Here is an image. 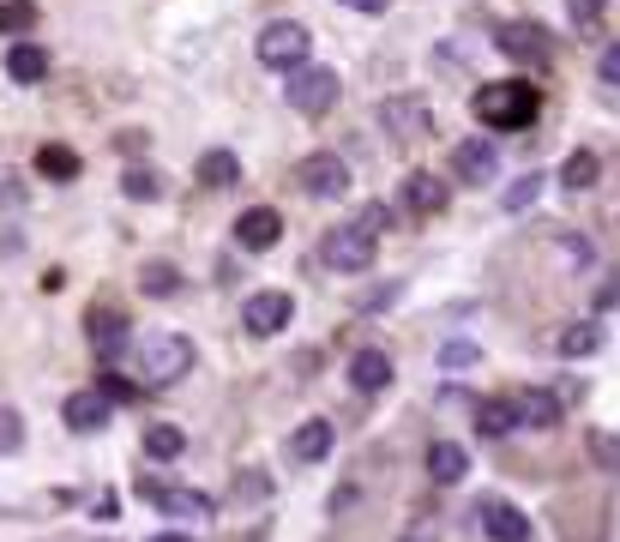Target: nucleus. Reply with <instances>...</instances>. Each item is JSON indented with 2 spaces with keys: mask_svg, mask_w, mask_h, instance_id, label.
<instances>
[{
  "mask_svg": "<svg viewBox=\"0 0 620 542\" xmlns=\"http://www.w3.org/2000/svg\"><path fill=\"white\" fill-rule=\"evenodd\" d=\"M608 308H620V271L603 278V290H596V313H608Z\"/></svg>",
  "mask_w": 620,
  "mask_h": 542,
  "instance_id": "38",
  "label": "nucleus"
},
{
  "mask_svg": "<svg viewBox=\"0 0 620 542\" xmlns=\"http://www.w3.org/2000/svg\"><path fill=\"white\" fill-rule=\"evenodd\" d=\"M349 386L362 392V398L386 392L392 386V356L386 349H356V356H349Z\"/></svg>",
  "mask_w": 620,
  "mask_h": 542,
  "instance_id": "17",
  "label": "nucleus"
},
{
  "mask_svg": "<svg viewBox=\"0 0 620 542\" xmlns=\"http://www.w3.org/2000/svg\"><path fill=\"white\" fill-rule=\"evenodd\" d=\"M320 266L325 271H344V278H356V271L374 266V235H362L356 223H344V230H332L320 242Z\"/></svg>",
  "mask_w": 620,
  "mask_h": 542,
  "instance_id": "5",
  "label": "nucleus"
},
{
  "mask_svg": "<svg viewBox=\"0 0 620 542\" xmlns=\"http://www.w3.org/2000/svg\"><path fill=\"white\" fill-rule=\"evenodd\" d=\"M97 386H103L109 404H133V398H139V386H133V380H121V374H103Z\"/></svg>",
  "mask_w": 620,
  "mask_h": 542,
  "instance_id": "34",
  "label": "nucleus"
},
{
  "mask_svg": "<svg viewBox=\"0 0 620 542\" xmlns=\"http://www.w3.org/2000/svg\"><path fill=\"white\" fill-rule=\"evenodd\" d=\"M277 235H284L277 206H247L241 218H235V242H241L247 254H265V247H277Z\"/></svg>",
  "mask_w": 620,
  "mask_h": 542,
  "instance_id": "11",
  "label": "nucleus"
},
{
  "mask_svg": "<svg viewBox=\"0 0 620 542\" xmlns=\"http://www.w3.org/2000/svg\"><path fill=\"white\" fill-rule=\"evenodd\" d=\"M536 194H543V175H518L512 187H506L500 206H506V211H530V206H536Z\"/></svg>",
  "mask_w": 620,
  "mask_h": 542,
  "instance_id": "29",
  "label": "nucleus"
},
{
  "mask_svg": "<svg viewBox=\"0 0 620 542\" xmlns=\"http://www.w3.org/2000/svg\"><path fill=\"white\" fill-rule=\"evenodd\" d=\"M344 7H356V13H386L392 0H344Z\"/></svg>",
  "mask_w": 620,
  "mask_h": 542,
  "instance_id": "40",
  "label": "nucleus"
},
{
  "mask_svg": "<svg viewBox=\"0 0 620 542\" xmlns=\"http://www.w3.org/2000/svg\"><path fill=\"white\" fill-rule=\"evenodd\" d=\"M464 477H470V452L458 446V440H434V446H427V482L458 489Z\"/></svg>",
  "mask_w": 620,
  "mask_h": 542,
  "instance_id": "16",
  "label": "nucleus"
},
{
  "mask_svg": "<svg viewBox=\"0 0 620 542\" xmlns=\"http://www.w3.org/2000/svg\"><path fill=\"white\" fill-rule=\"evenodd\" d=\"M37 169H42L49 181H73V175H78V157L66 151V145H42V151H37Z\"/></svg>",
  "mask_w": 620,
  "mask_h": 542,
  "instance_id": "28",
  "label": "nucleus"
},
{
  "mask_svg": "<svg viewBox=\"0 0 620 542\" xmlns=\"http://www.w3.org/2000/svg\"><path fill=\"white\" fill-rule=\"evenodd\" d=\"M476 518H482V530H488L494 542H530V518L518 513L512 501H500V494H488V501L476 506Z\"/></svg>",
  "mask_w": 620,
  "mask_h": 542,
  "instance_id": "13",
  "label": "nucleus"
},
{
  "mask_svg": "<svg viewBox=\"0 0 620 542\" xmlns=\"http://www.w3.org/2000/svg\"><path fill=\"white\" fill-rule=\"evenodd\" d=\"M596 78H603V85H620V42H608V49L596 54Z\"/></svg>",
  "mask_w": 620,
  "mask_h": 542,
  "instance_id": "35",
  "label": "nucleus"
},
{
  "mask_svg": "<svg viewBox=\"0 0 620 542\" xmlns=\"http://www.w3.org/2000/svg\"><path fill=\"white\" fill-rule=\"evenodd\" d=\"M37 25V0H0V30H30Z\"/></svg>",
  "mask_w": 620,
  "mask_h": 542,
  "instance_id": "31",
  "label": "nucleus"
},
{
  "mask_svg": "<svg viewBox=\"0 0 620 542\" xmlns=\"http://www.w3.org/2000/svg\"><path fill=\"white\" fill-rule=\"evenodd\" d=\"M332 446H337V428L325 422V416H308V422L289 434V458H296V465H320V458H332Z\"/></svg>",
  "mask_w": 620,
  "mask_h": 542,
  "instance_id": "14",
  "label": "nucleus"
},
{
  "mask_svg": "<svg viewBox=\"0 0 620 542\" xmlns=\"http://www.w3.org/2000/svg\"><path fill=\"white\" fill-rule=\"evenodd\" d=\"M194 181L199 187H235V181H241V157H235L230 145H211V151H199Z\"/></svg>",
  "mask_w": 620,
  "mask_h": 542,
  "instance_id": "20",
  "label": "nucleus"
},
{
  "mask_svg": "<svg viewBox=\"0 0 620 542\" xmlns=\"http://www.w3.org/2000/svg\"><path fill=\"white\" fill-rule=\"evenodd\" d=\"M404 542H434V537H427V530H416V537H404Z\"/></svg>",
  "mask_w": 620,
  "mask_h": 542,
  "instance_id": "42",
  "label": "nucleus"
},
{
  "mask_svg": "<svg viewBox=\"0 0 620 542\" xmlns=\"http://www.w3.org/2000/svg\"><path fill=\"white\" fill-rule=\"evenodd\" d=\"M596 175H603V157H596V151H572L567 163H560V187H567V194L596 187Z\"/></svg>",
  "mask_w": 620,
  "mask_h": 542,
  "instance_id": "24",
  "label": "nucleus"
},
{
  "mask_svg": "<svg viewBox=\"0 0 620 542\" xmlns=\"http://www.w3.org/2000/svg\"><path fill=\"white\" fill-rule=\"evenodd\" d=\"M476 434H482V440H506V434H518L512 404H506V398H482V404H476Z\"/></svg>",
  "mask_w": 620,
  "mask_h": 542,
  "instance_id": "23",
  "label": "nucleus"
},
{
  "mask_svg": "<svg viewBox=\"0 0 620 542\" xmlns=\"http://www.w3.org/2000/svg\"><path fill=\"white\" fill-rule=\"evenodd\" d=\"M555 349H560V356H572V361H579V356H596V349H603V325H596V320L567 325V332L555 337Z\"/></svg>",
  "mask_w": 620,
  "mask_h": 542,
  "instance_id": "25",
  "label": "nucleus"
},
{
  "mask_svg": "<svg viewBox=\"0 0 620 542\" xmlns=\"http://www.w3.org/2000/svg\"><path fill=\"white\" fill-rule=\"evenodd\" d=\"M296 181H301L308 199H344L349 194V163L337 151H313V157H301Z\"/></svg>",
  "mask_w": 620,
  "mask_h": 542,
  "instance_id": "6",
  "label": "nucleus"
},
{
  "mask_svg": "<svg viewBox=\"0 0 620 542\" xmlns=\"http://www.w3.org/2000/svg\"><path fill=\"white\" fill-rule=\"evenodd\" d=\"M452 169H458V181H470V187H482V181H494V169H500V157H494V145L488 139H464L452 151Z\"/></svg>",
  "mask_w": 620,
  "mask_h": 542,
  "instance_id": "19",
  "label": "nucleus"
},
{
  "mask_svg": "<svg viewBox=\"0 0 620 542\" xmlns=\"http://www.w3.org/2000/svg\"><path fill=\"white\" fill-rule=\"evenodd\" d=\"M139 284H145V296H151V301H169L175 290H182V271L157 259V266H145V278H139Z\"/></svg>",
  "mask_w": 620,
  "mask_h": 542,
  "instance_id": "27",
  "label": "nucleus"
},
{
  "mask_svg": "<svg viewBox=\"0 0 620 542\" xmlns=\"http://www.w3.org/2000/svg\"><path fill=\"white\" fill-rule=\"evenodd\" d=\"M380 127H386L398 145H410V139H422V133L434 127V115H427V103L416 97V90H398V97L380 103Z\"/></svg>",
  "mask_w": 620,
  "mask_h": 542,
  "instance_id": "8",
  "label": "nucleus"
},
{
  "mask_svg": "<svg viewBox=\"0 0 620 542\" xmlns=\"http://www.w3.org/2000/svg\"><path fill=\"white\" fill-rule=\"evenodd\" d=\"M182 374H194V337L187 332H151L139 344V380L151 392L182 386Z\"/></svg>",
  "mask_w": 620,
  "mask_h": 542,
  "instance_id": "2",
  "label": "nucleus"
},
{
  "mask_svg": "<svg viewBox=\"0 0 620 542\" xmlns=\"http://www.w3.org/2000/svg\"><path fill=\"white\" fill-rule=\"evenodd\" d=\"M85 337L97 344V356L115 361V356H121V344H127L133 332H127V320H121L115 308H91V313H85Z\"/></svg>",
  "mask_w": 620,
  "mask_h": 542,
  "instance_id": "18",
  "label": "nucleus"
},
{
  "mask_svg": "<svg viewBox=\"0 0 620 542\" xmlns=\"http://www.w3.org/2000/svg\"><path fill=\"white\" fill-rule=\"evenodd\" d=\"M506 404H512L518 428H536V434L567 422V404H560V392H548V386H518V398H506Z\"/></svg>",
  "mask_w": 620,
  "mask_h": 542,
  "instance_id": "9",
  "label": "nucleus"
},
{
  "mask_svg": "<svg viewBox=\"0 0 620 542\" xmlns=\"http://www.w3.org/2000/svg\"><path fill=\"white\" fill-rule=\"evenodd\" d=\"M121 194L127 199H163V181H157L151 169H127V175H121Z\"/></svg>",
  "mask_w": 620,
  "mask_h": 542,
  "instance_id": "30",
  "label": "nucleus"
},
{
  "mask_svg": "<svg viewBox=\"0 0 620 542\" xmlns=\"http://www.w3.org/2000/svg\"><path fill=\"white\" fill-rule=\"evenodd\" d=\"M536 109H543V97H536V85H524V78H494V85L476 90V121L494 133H518L536 121Z\"/></svg>",
  "mask_w": 620,
  "mask_h": 542,
  "instance_id": "1",
  "label": "nucleus"
},
{
  "mask_svg": "<svg viewBox=\"0 0 620 542\" xmlns=\"http://www.w3.org/2000/svg\"><path fill=\"white\" fill-rule=\"evenodd\" d=\"M139 494L157 506V513H169V518H187V525H206V518H211V501H206V494H194V489H169V482H145Z\"/></svg>",
  "mask_w": 620,
  "mask_h": 542,
  "instance_id": "10",
  "label": "nucleus"
},
{
  "mask_svg": "<svg viewBox=\"0 0 620 542\" xmlns=\"http://www.w3.org/2000/svg\"><path fill=\"white\" fill-rule=\"evenodd\" d=\"M109 410H115V404L103 398V392H73V398L61 404V422L73 428V434H97V428H109Z\"/></svg>",
  "mask_w": 620,
  "mask_h": 542,
  "instance_id": "15",
  "label": "nucleus"
},
{
  "mask_svg": "<svg viewBox=\"0 0 620 542\" xmlns=\"http://www.w3.org/2000/svg\"><path fill=\"white\" fill-rule=\"evenodd\" d=\"M25 446V416L13 404H0V452H18Z\"/></svg>",
  "mask_w": 620,
  "mask_h": 542,
  "instance_id": "32",
  "label": "nucleus"
},
{
  "mask_svg": "<svg viewBox=\"0 0 620 542\" xmlns=\"http://www.w3.org/2000/svg\"><path fill=\"white\" fill-rule=\"evenodd\" d=\"M386 223H392V211H386V206H368L362 218H356V230H362V235H380Z\"/></svg>",
  "mask_w": 620,
  "mask_h": 542,
  "instance_id": "36",
  "label": "nucleus"
},
{
  "mask_svg": "<svg viewBox=\"0 0 620 542\" xmlns=\"http://www.w3.org/2000/svg\"><path fill=\"white\" fill-rule=\"evenodd\" d=\"M596 13H603V0H579V25H596Z\"/></svg>",
  "mask_w": 620,
  "mask_h": 542,
  "instance_id": "39",
  "label": "nucleus"
},
{
  "mask_svg": "<svg viewBox=\"0 0 620 542\" xmlns=\"http://www.w3.org/2000/svg\"><path fill=\"white\" fill-rule=\"evenodd\" d=\"M494 42H500V54H512V61H530V66H543L548 54H555L548 30H543V25H530V19H524V25H500V37H494Z\"/></svg>",
  "mask_w": 620,
  "mask_h": 542,
  "instance_id": "12",
  "label": "nucleus"
},
{
  "mask_svg": "<svg viewBox=\"0 0 620 542\" xmlns=\"http://www.w3.org/2000/svg\"><path fill=\"white\" fill-rule=\"evenodd\" d=\"M439 361H446V368H470V361H476V344H446Z\"/></svg>",
  "mask_w": 620,
  "mask_h": 542,
  "instance_id": "37",
  "label": "nucleus"
},
{
  "mask_svg": "<svg viewBox=\"0 0 620 542\" xmlns=\"http://www.w3.org/2000/svg\"><path fill=\"white\" fill-rule=\"evenodd\" d=\"M404 206L422 211V218H434V211L446 206V181L427 175V169H410V175H404Z\"/></svg>",
  "mask_w": 620,
  "mask_h": 542,
  "instance_id": "21",
  "label": "nucleus"
},
{
  "mask_svg": "<svg viewBox=\"0 0 620 542\" xmlns=\"http://www.w3.org/2000/svg\"><path fill=\"white\" fill-rule=\"evenodd\" d=\"M591 458L603 470H620V434H591Z\"/></svg>",
  "mask_w": 620,
  "mask_h": 542,
  "instance_id": "33",
  "label": "nucleus"
},
{
  "mask_svg": "<svg viewBox=\"0 0 620 542\" xmlns=\"http://www.w3.org/2000/svg\"><path fill=\"white\" fill-rule=\"evenodd\" d=\"M182 446H187V434L175 422H157V428H145V452H151L157 465H163V458H182Z\"/></svg>",
  "mask_w": 620,
  "mask_h": 542,
  "instance_id": "26",
  "label": "nucleus"
},
{
  "mask_svg": "<svg viewBox=\"0 0 620 542\" xmlns=\"http://www.w3.org/2000/svg\"><path fill=\"white\" fill-rule=\"evenodd\" d=\"M337 90H344V85H337V73H332V66H296V73H289V90H284V97H289V109H296V115H325V109H332L337 103Z\"/></svg>",
  "mask_w": 620,
  "mask_h": 542,
  "instance_id": "4",
  "label": "nucleus"
},
{
  "mask_svg": "<svg viewBox=\"0 0 620 542\" xmlns=\"http://www.w3.org/2000/svg\"><path fill=\"white\" fill-rule=\"evenodd\" d=\"M308 49H313V37H308V25H296V19H272V25L259 30V42H253L259 66H272V73H296V66H308Z\"/></svg>",
  "mask_w": 620,
  "mask_h": 542,
  "instance_id": "3",
  "label": "nucleus"
},
{
  "mask_svg": "<svg viewBox=\"0 0 620 542\" xmlns=\"http://www.w3.org/2000/svg\"><path fill=\"white\" fill-rule=\"evenodd\" d=\"M289 320H296V301H289V290H259V296H247V308H241L247 337H277Z\"/></svg>",
  "mask_w": 620,
  "mask_h": 542,
  "instance_id": "7",
  "label": "nucleus"
},
{
  "mask_svg": "<svg viewBox=\"0 0 620 542\" xmlns=\"http://www.w3.org/2000/svg\"><path fill=\"white\" fill-rule=\"evenodd\" d=\"M42 73H49V49H37V42H13L7 49V78L13 85H37Z\"/></svg>",
  "mask_w": 620,
  "mask_h": 542,
  "instance_id": "22",
  "label": "nucleus"
},
{
  "mask_svg": "<svg viewBox=\"0 0 620 542\" xmlns=\"http://www.w3.org/2000/svg\"><path fill=\"white\" fill-rule=\"evenodd\" d=\"M151 542H194V537H187V530H157Z\"/></svg>",
  "mask_w": 620,
  "mask_h": 542,
  "instance_id": "41",
  "label": "nucleus"
}]
</instances>
